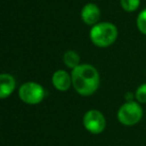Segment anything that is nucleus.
<instances>
[{
	"instance_id": "1a4fd4ad",
	"label": "nucleus",
	"mask_w": 146,
	"mask_h": 146,
	"mask_svg": "<svg viewBox=\"0 0 146 146\" xmlns=\"http://www.w3.org/2000/svg\"><path fill=\"white\" fill-rule=\"evenodd\" d=\"M63 62L69 69H72V70L81 64L79 54L74 50H67L63 54Z\"/></svg>"
},
{
	"instance_id": "423d86ee",
	"label": "nucleus",
	"mask_w": 146,
	"mask_h": 146,
	"mask_svg": "<svg viewBox=\"0 0 146 146\" xmlns=\"http://www.w3.org/2000/svg\"><path fill=\"white\" fill-rule=\"evenodd\" d=\"M100 16H101V11L95 3H87L82 7L80 11V17L82 21L89 26H94L99 23Z\"/></svg>"
},
{
	"instance_id": "f8f14e48",
	"label": "nucleus",
	"mask_w": 146,
	"mask_h": 146,
	"mask_svg": "<svg viewBox=\"0 0 146 146\" xmlns=\"http://www.w3.org/2000/svg\"><path fill=\"white\" fill-rule=\"evenodd\" d=\"M135 99L138 103L146 104V83H142L135 91Z\"/></svg>"
},
{
	"instance_id": "0eeeda50",
	"label": "nucleus",
	"mask_w": 146,
	"mask_h": 146,
	"mask_svg": "<svg viewBox=\"0 0 146 146\" xmlns=\"http://www.w3.org/2000/svg\"><path fill=\"white\" fill-rule=\"evenodd\" d=\"M51 81H52L53 87L61 92L67 91L72 86L71 74H69L68 72H66L63 69H59V70H56L53 73Z\"/></svg>"
},
{
	"instance_id": "ddd939ff",
	"label": "nucleus",
	"mask_w": 146,
	"mask_h": 146,
	"mask_svg": "<svg viewBox=\"0 0 146 146\" xmlns=\"http://www.w3.org/2000/svg\"><path fill=\"white\" fill-rule=\"evenodd\" d=\"M125 100L126 102H131V101H134V99H135V93H131V92H127V93L125 94Z\"/></svg>"
},
{
	"instance_id": "20e7f679",
	"label": "nucleus",
	"mask_w": 146,
	"mask_h": 146,
	"mask_svg": "<svg viewBox=\"0 0 146 146\" xmlns=\"http://www.w3.org/2000/svg\"><path fill=\"white\" fill-rule=\"evenodd\" d=\"M143 116V109L140 103L136 101L125 102L120 106L117 112V119L125 126H133L137 124Z\"/></svg>"
},
{
	"instance_id": "6e6552de",
	"label": "nucleus",
	"mask_w": 146,
	"mask_h": 146,
	"mask_svg": "<svg viewBox=\"0 0 146 146\" xmlns=\"http://www.w3.org/2000/svg\"><path fill=\"white\" fill-rule=\"evenodd\" d=\"M16 88V80L9 73H1L0 75V98H8Z\"/></svg>"
},
{
	"instance_id": "f257e3e1",
	"label": "nucleus",
	"mask_w": 146,
	"mask_h": 146,
	"mask_svg": "<svg viewBox=\"0 0 146 146\" xmlns=\"http://www.w3.org/2000/svg\"><path fill=\"white\" fill-rule=\"evenodd\" d=\"M71 77L73 88L81 96H91L99 88V72L91 64H80L72 70Z\"/></svg>"
},
{
	"instance_id": "39448f33",
	"label": "nucleus",
	"mask_w": 146,
	"mask_h": 146,
	"mask_svg": "<svg viewBox=\"0 0 146 146\" xmlns=\"http://www.w3.org/2000/svg\"><path fill=\"white\" fill-rule=\"evenodd\" d=\"M83 125L88 132L92 134H100L106 127V119L99 110H88L83 116Z\"/></svg>"
},
{
	"instance_id": "9d476101",
	"label": "nucleus",
	"mask_w": 146,
	"mask_h": 146,
	"mask_svg": "<svg viewBox=\"0 0 146 146\" xmlns=\"http://www.w3.org/2000/svg\"><path fill=\"white\" fill-rule=\"evenodd\" d=\"M120 5L126 12H134L140 6V0H120Z\"/></svg>"
},
{
	"instance_id": "f03ea898",
	"label": "nucleus",
	"mask_w": 146,
	"mask_h": 146,
	"mask_svg": "<svg viewBox=\"0 0 146 146\" xmlns=\"http://www.w3.org/2000/svg\"><path fill=\"white\" fill-rule=\"evenodd\" d=\"M91 42L99 48L111 46L118 37V29L111 22H99L92 26L89 33Z\"/></svg>"
},
{
	"instance_id": "7ed1b4c3",
	"label": "nucleus",
	"mask_w": 146,
	"mask_h": 146,
	"mask_svg": "<svg viewBox=\"0 0 146 146\" xmlns=\"http://www.w3.org/2000/svg\"><path fill=\"white\" fill-rule=\"evenodd\" d=\"M18 96L25 104L37 105L43 101L46 96V91L41 84L34 81H28L19 87Z\"/></svg>"
},
{
	"instance_id": "9b49d317",
	"label": "nucleus",
	"mask_w": 146,
	"mask_h": 146,
	"mask_svg": "<svg viewBox=\"0 0 146 146\" xmlns=\"http://www.w3.org/2000/svg\"><path fill=\"white\" fill-rule=\"evenodd\" d=\"M136 25H137V28L140 31V33L146 35V8L143 9L138 14L137 18H136Z\"/></svg>"
}]
</instances>
